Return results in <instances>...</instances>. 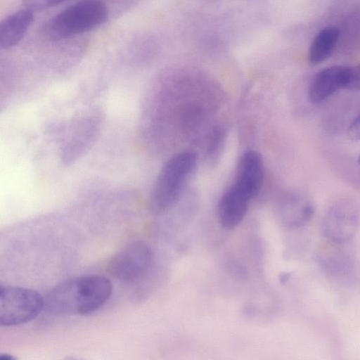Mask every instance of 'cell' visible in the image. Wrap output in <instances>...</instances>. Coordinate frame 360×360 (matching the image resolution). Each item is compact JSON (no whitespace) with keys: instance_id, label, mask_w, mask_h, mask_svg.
<instances>
[{"instance_id":"obj_1","label":"cell","mask_w":360,"mask_h":360,"mask_svg":"<svg viewBox=\"0 0 360 360\" xmlns=\"http://www.w3.org/2000/svg\"><path fill=\"white\" fill-rule=\"evenodd\" d=\"M112 286L106 277L87 275L67 279L44 297V309L57 314L86 315L100 309L110 298Z\"/></svg>"},{"instance_id":"obj_2","label":"cell","mask_w":360,"mask_h":360,"mask_svg":"<svg viewBox=\"0 0 360 360\" xmlns=\"http://www.w3.org/2000/svg\"><path fill=\"white\" fill-rule=\"evenodd\" d=\"M197 160L195 153L185 151L166 162L150 193L149 207L153 213L161 214L177 202L196 167Z\"/></svg>"},{"instance_id":"obj_3","label":"cell","mask_w":360,"mask_h":360,"mask_svg":"<svg viewBox=\"0 0 360 360\" xmlns=\"http://www.w3.org/2000/svg\"><path fill=\"white\" fill-rule=\"evenodd\" d=\"M109 9L98 0L75 2L56 13L45 25V33L51 39H62L91 31L108 19Z\"/></svg>"},{"instance_id":"obj_4","label":"cell","mask_w":360,"mask_h":360,"mask_svg":"<svg viewBox=\"0 0 360 360\" xmlns=\"http://www.w3.org/2000/svg\"><path fill=\"white\" fill-rule=\"evenodd\" d=\"M44 309V297L38 292L23 287L0 288V324L13 326L35 319Z\"/></svg>"},{"instance_id":"obj_5","label":"cell","mask_w":360,"mask_h":360,"mask_svg":"<svg viewBox=\"0 0 360 360\" xmlns=\"http://www.w3.org/2000/svg\"><path fill=\"white\" fill-rule=\"evenodd\" d=\"M154 259L151 247L136 240L124 246L110 259L107 269L110 276L127 283H135L147 277Z\"/></svg>"},{"instance_id":"obj_6","label":"cell","mask_w":360,"mask_h":360,"mask_svg":"<svg viewBox=\"0 0 360 360\" xmlns=\"http://www.w3.org/2000/svg\"><path fill=\"white\" fill-rule=\"evenodd\" d=\"M360 224V207L349 198L335 200L326 211L321 231L328 242L345 244L356 234Z\"/></svg>"},{"instance_id":"obj_7","label":"cell","mask_w":360,"mask_h":360,"mask_svg":"<svg viewBox=\"0 0 360 360\" xmlns=\"http://www.w3.org/2000/svg\"><path fill=\"white\" fill-rule=\"evenodd\" d=\"M264 180V163L261 155L252 150L240 157L233 184L252 199L259 192Z\"/></svg>"},{"instance_id":"obj_8","label":"cell","mask_w":360,"mask_h":360,"mask_svg":"<svg viewBox=\"0 0 360 360\" xmlns=\"http://www.w3.org/2000/svg\"><path fill=\"white\" fill-rule=\"evenodd\" d=\"M348 67L333 65L316 73L308 89V98L314 104L326 101L339 89H344Z\"/></svg>"},{"instance_id":"obj_9","label":"cell","mask_w":360,"mask_h":360,"mask_svg":"<svg viewBox=\"0 0 360 360\" xmlns=\"http://www.w3.org/2000/svg\"><path fill=\"white\" fill-rule=\"evenodd\" d=\"M251 200L232 184L218 203L217 216L221 226L226 230L236 227L245 217Z\"/></svg>"},{"instance_id":"obj_10","label":"cell","mask_w":360,"mask_h":360,"mask_svg":"<svg viewBox=\"0 0 360 360\" xmlns=\"http://www.w3.org/2000/svg\"><path fill=\"white\" fill-rule=\"evenodd\" d=\"M278 213L284 224L300 228L313 218L314 207L306 196L297 192L283 193L278 201Z\"/></svg>"},{"instance_id":"obj_11","label":"cell","mask_w":360,"mask_h":360,"mask_svg":"<svg viewBox=\"0 0 360 360\" xmlns=\"http://www.w3.org/2000/svg\"><path fill=\"white\" fill-rule=\"evenodd\" d=\"M33 20L32 11L25 7L4 18L0 22V47L8 49L18 44Z\"/></svg>"},{"instance_id":"obj_12","label":"cell","mask_w":360,"mask_h":360,"mask_svg":"<svg viewBox=\"0 0 360 360\" xmlns=\"http://www.w3.org/2000/svg\"><path fill=\"white\" fill-rule=\"evenodd\" d=\"M328 243L330 246L323 249L319 256L321 264L331 276L343 281L351 280L352 262L349 255L342 251L344 244Z\"/></svg>"},{"instance_id":"obj_13","label":"cell","mask_w":360,"mask_h":360,"mask_svg":"<svg viewBox=\"0 0 360 360\" xmlns=\"http://www.w3.org/2000/svg\"><path fill=\"white\" fill-rule=\"evenodd\" d=\"M90 122L82 123L77 127L68 141H66L61 149V160L65 165H70L79 158L91 146L96 132V127Z\"/></svg>"},{"instance_id":"obj_14","label":"cell","mask_w":360,"mask_h":360,"mask_svg":"<svg viewBox=\"0 0 360 360\" xmlns=\"http://www.w3.org/2000/svg\"><path fill=\"white\" fill-rule=\"evenodd\" d=\"M340 36L335 26H327L314 37L309 49V60L312 65H319L327 60L333 53Z\"/></svg>"},{"instance_id":"obj_15","label":"cell","mask_w":360,"mask_h":360,"mask_svg":"<svg viewBox=\"0 0 360 360\" xmlns=\"http://www.w3.org/2000/svg\"><path fill=\"white\" fill-rule=\"evenodd\" d=\"M344 89L360 91V64L348 67Z\"/></svg>"},{"instance_id":"obj_16","label":"cell","mask_w":360,"mask_h":360,"mask_svg":"<svg viewBox=\"0 0 360 360\" xmlns=\"http://www.w3.org/2000/svg\"><path fill=\"white\" fill-rule=\"evenodd\" d=\"M61 2L60 1H30L25 3V7L33 11L54 6Z\"/></svg>"},{"instance_id":"obj_17","label":"cell","mask_w":360,"mask_h":360,"mask_svg":"<svg viewBox=\"0 0 360 360\" xmlns=\"http://www.w3.org/2000/svg\"><path fill=\"white\" fill-rule=\"evenodd\" d=\"M347 135L352 141L360 140V112L356 116L348 127Z\"/></svg>"},{"instance_id":"obj_18","label":"cell","mask_w":360,"mask_h":360,"mask_svg":"<svg viewBox=\"0 0 360 360\" xmlns=\"http://www.w3.org/2000/svg\"><path fill=\"white\" fill-rule=\"evenodd\" d=\"M0 360H18L13 355L8 353H3L0 355Z\"/></svg>"},{"instance_id":"obj_19","label":"cell","mask_w":360,"mask_h":360,"mask_svg":"<svg viewBox=\"0 0 360 360\" xmlns=\"http://www.w3.org/2000/svg\"><path fill=\"white\" fill-rule=\"evenodd\" d=\"M289 278H290V274L288 272H283V273L281 274V275L279 276L280 281L282 283H285L288 281Z\"/></svg>"},{"instance_id":"obj_20","label":"cell","mask_w":360,"mask_h":360,"mask_svg":"<svg viewBox=\"0 0 360 360\" xmlns=\"http://www.w3.org/2000/svg\"><path fill=\"white\" fill-rule=\"evenodd\" d=\"M63 360H82L79 358H77V357H74V356H69V357H66Z\"/></svg>"},{"instance_id":"obj_21","label":"cell","mask_w":360,"mask_h":360,"mask_svg":"<svg viewBox=\"0 0 360 360\" xmlns=\"http://www.w3.org/2000/svg\"><path fill=\"white\" fill-rule=\"evenodd\" d=\"M357 162H358L359 165L360 166V154L358 157Z\"/></svg>"}]
</instances>
